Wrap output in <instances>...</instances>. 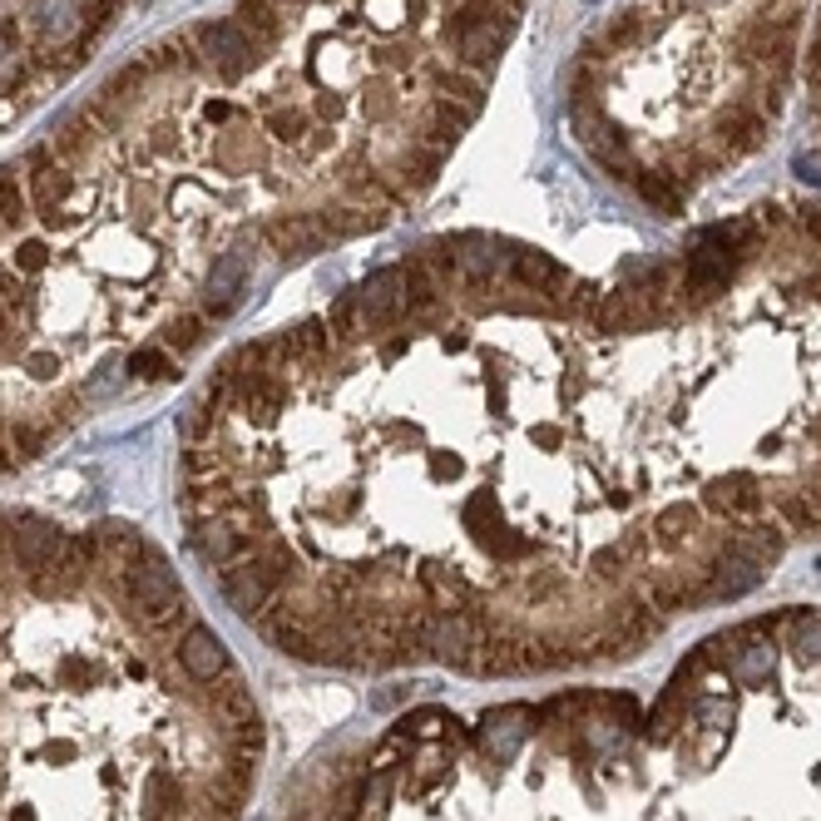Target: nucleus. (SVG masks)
Instances as JSON below:
<instances>
[{
    "label": "nucleus",
    "instance_id": "423d86ee",
    "mask_svg": "<svg viewBox=\"0 0 821 821\" xmlns=\"http://www.w3.org/2000/svg\"><path fill=\"white\" fill-rule=\"evenodd\" d=\"M807 114H811V129H817V144H821V21L807 45Z\"/></svg>",
    "mask_w": 821,
    "mask_h": 821
},
{
    "label": "nucleus",
    "instance_id": "39448f33",
    "mask_svg": "<svg viewBox=\"0 0 821 821\" xmlns=\"http://www.w3.org/2000/svg\"><path fill=\"white\" fill-rule=\"evenodd\" d=\"M124 0H0V119L75 75Z\"/></svg>",
    "mask_w": 821,
    "mask_h": 821
},
{
    "label": "nucleus",
    "instance_id": "7ed1b4c3",
    "mask_svg": "<svg viewBox=\"0 0 821 821\" xmlns=\"http://www.w3.org/2000/svg\"><path fill=\"white\" fill-rule=\"evenodd\" d=\"M811 0H629L579 40L565 124L599 173L678 218L762 154L801 75Z\"/></svg>",
    "mask_w": 821,
    "mask_h": 821
},
{
    "label": "nucleus",
    "instance_id": "f257e3e1",
    "mask_svg": "<svg viewBox=\"0 0 821 821\" xmlns=\"http://www.w3.org/2000/svg\"><path fill=\"white\" fill-rule=\"evenodd\" d=\"M179 520L302 663L633 659L821 540V203H758L604 278L520 238H426L208 372Z\"/></svg>",
    "mask_w": 821,
    "mask_h": 821
},
{
    "label": "nucleus",
    "instance_id": "f03ea898",
    "mask_svg": "<svg viewBox=\"0 0 821 821\" xmlns=\"http://www.w3.org/2000/svg\"><path fill=\"white\" fill-rule=\"evenodd\" d=\"M257 742L159 544L0 505V821H238Z\"/></svg>",
    "mask_w": 821,
    "mask_h": 821
},
{
    "label": "nucleus",
    "instance_id": "20e7f679",
    "mask_svg": "<svg viewBox=\"0 0 821 821\" xmlns=\"http://www.w3.org/2000/svg\"><path fill=\"white\" fill-rule=\"evenodd\" d=\"M643 821H821V608L703 639L639 727Z\"/></svg>",
    "mask_w": 821,
    "mask_h": 821
}]
</instances>
